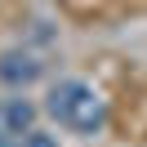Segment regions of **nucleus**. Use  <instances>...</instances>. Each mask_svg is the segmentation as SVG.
<instances>
[{
  "instance_id": "f257e3e1",
  "label": "nucleus",
  "mask_w": 147,
  "mask_h": 147,
  "mask_svg": "<svg viewBox=\"0 0 147 147\" xmlns=\"http://www.w3.org/2000/svg\"><path fill=\"white\" fill-rule=\"evenodd\" d=\"M45 107H49V116L63 129H71V134H98V129L107 125V102L98 98V89H89V85H80V80L54 85V94H49Z\"/></svg>"
},
{
  "instance_id": "20e7f679",
  "label": "nucleus",
  "mask_w": 147,
  "mask_h": 147,
  "mask_svg": "<svg viewBox=\"0 0 147 147\" xmlns=\"http://www.w3.org/2000/svg\"><path fill=\"white\" fill-rule=\"evenodd\" d=\"M18 147H58V143H54V138H49V134H40V129H31V134L22 138Z\"/></svg>"
},
{
  "instance_id": "f03ea898",
  "label": "nucleus",
  "mask_w": 147,
  "mask_h": 147,
  "mask_svg": "<svg viewBox=\"0 0 147 147\" xmlns=\"http://www.w3.org/2000/svg\"><path fill=\"white\" fill-rule=\"evenodd\" d=\"M36 129V107L27 98H5L0 102V147H18Z\"/></svg>"
},
{
  "instance_id": "7ed1b4c3",
  "label": "nucleus",
  "mask_w": 147,
  "mask_h": 147,
  "mask_svg": "<svg viewBox=\"0 0 147 147\" xmlns=\"http://www.w3.org/2000/svg\"><path fill=\"white\" fill-rule=\"evenodd\" d=\"M0 76H5V80H36V76H40V63H36V58L5 54V58H0Z\"/></svg>"
}]
</instances>
